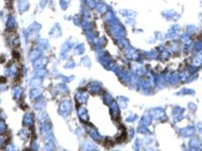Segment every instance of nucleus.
Instances as JSON below:
<instances>
[{
  "mask_svg": "<svg viewBox=\"0 0 202 151\" xmlns=\"http://www.w3.org/2000/svg\"><path fill=\"white\" fill-rule=\"evenodd\" d=\"M25 5H26V2L25 1H22L21 2V4L19 3V11L20 12H22V11H24V10H25Z\"/></svg>",
  "mask_w": 202,
  "mask_h": 151,
  "instance_id": "f257e3e1",
  "label": "nucleus"
},
{
  "mask_svg": "<svg viewBox=\"0 0 202 151\" xmlns=\"http://www.w3.org/2000/svg\"><path fill=\"white\" fill-rule=\"evenodd\" d=\"M2 128H3V123H1V122H0V132L2 131Z\"/></svg>",
  "mask_w": 202,
  "mask_h": 151,
  "instance_id": "f03ea898",
  "label": "nucleus"
}]
</instances>
